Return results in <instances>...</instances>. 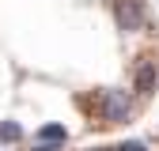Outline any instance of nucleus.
<instances>
[{"instance_id":"nucleus-1","label":"nucleus","mask_w":159,"mask_h":151,"mask_svg":"<svg viewBox=\"0 0 159 151\" xmlns=\"http://www.w3.org/2000/svg\"><path fill=\"white\" fill-rule=\"evenodd\" d=\"M98 117L102 125H129L133 121V94L125 87H110L98 94Z\"/></svg>"},{"instance_id":"nucleus-2","label":"nucleus","mask_w":159,"mask_h":151,"mask_svg":"<svg viewBox=\"0 0 159 151\" xmlns=\"http://www.w3.org/2000/svg\"><path fill=\"white\" fill-rule=\"evenodd\" d=\"M114 23H117V30H125V34L144 30V23H148L144 0H114Z\"/></svg>"},{"instance_id":"nucleus-3","label":"nucleus","mask_w":159,"mask_h":151,"mask_svg":"<svg viewBox=\"0 0 159 151\" xmlns=\"http://www.w3.org/2000/svg\"><path fill=\"white\" fill-rule=\"evenodd\" d=\"M155 83H159V68H155V61L144 57V61L133 68V94H136V98H152Z\"/></svg>"},{"instance_id":"nucleus-4","label":"nucleus","mask_w":159,"mask_h":151,"mask_svg":"<svg viewBox=\"0 0 159 151\" xmlns=\"http://www.w3.org/2000/svg\"><path fill=\"white\" fill-rule=\"evenodd\" d=\"M34 140H65V144H68V128H65V125H46V128L34 132Z\"/></svg>"},{"instance_id":"nucleus-5","label":"nucleus","mask_w":159,"mask_h":151,"mask_svg":"<svg viewBox=\"0 0 159 151\" xmlns=\"http://www.w3.org/2000/svg\"><path fill=\"white\" fill-rule=\"evenodd\" d=\"M23 140V128H19L15 121H4L0 125V144H19Z\"/></svg>"},{"instance_id":"nucleus-6","label":"nucleus","mask_w":159,"mask_h":151,"mask_svg":"<svg viewBox=\"0 0 159 151\" xmlns=\"http://www.w3.org/2000/svg\"><path fill=\"white\" fill-rule=\"evenodd\" d=\"M30 151H65V140H34Z\"/></svg>"},{"instance_id":"nucleus-7","label":"nucleus","mask_w":159,"mask_h":151,"mask_svg":"<svg viewBox=\"0 0 159 151\" xmlns=\"http://www.w3.org/2000/svg\"><path fill=\"white\" fill-rule=\"evenodd\" d=\"M114 151H148V147H144V144H140V140H129V144H117V147H114Z\"/></svg>"}]
</instances>
